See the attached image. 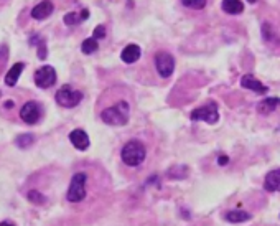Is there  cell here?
<instances>
[{"instance_id": "7a4b0ae2", "label": "cell", "mask_w": 280, "mask_h": 226, "mask_svg": "<svg viewBox=\"0 0 280 226\" xmlns=\"http://www.w3.org/2000/svg\"><path fill=\"white\" fill-rule=\"evenodd\" d=\"M145 147L140 140H129L124 147H122L121 159L125 165L129 167H139L142 162L145 160Z\"/></svg>"}, {"instance_id": "30bf717a", "label": "cell", "mask_w": 280, "mask_h": 226, "mask_svg": "<svg viewBox=\"0 0 280 226\" xmlns=\"http://www.w3.org/2000/svg\"><path fill=\"white\" fill-rule=\"evenodd\" d=\"M55 10V5L51 0H43V2H40L38 5L33 7L31 10V17L35 18V20H45V18H48L51 13Z\"/></svg>"}, {"instance_id": "f1b7e54d", "label": "cell", "mask_w": 280, "mask_h": 226, "mask_svg": "<svg viewBox=\"0 0 280 226\" xmlns=\"http://www.w3.org/2000/svg\"><path fill=\"white\" fill-rule=\"evenodd\" d=\"M248 2H249V3H255L257 0H248Z\"/></svg>"}, {"instance_id": "ac0fdd59", "label": "cell", "mask_w": 280, "mask_h": 226, "mask_svg": "<svg viewBox=\"0 0 280 226\" xmlns=\"http://www.w3.org/2000/svg\"><path fill=\"white\" fill-rule=\"evenodd\" d=\"M23 69H25V63H15L10 69H8V73L5 76V84H7V86H15Z\"/></svg>"}, {"instance_id": "5b68a950", "label": "cell", "mask_w": 280, "mask_h": 226, "mask_svg": "<svg viewBox=\"0 0 280 226\" xmlns=\"http://www.w3.org/2000/svg\"><path fill=\"white\" fill-rule=\"evenodd\" d=\"M191 121L198 122V121H203L206 124H216L218 119H219V111H218V104L216 102H208V104H203L196 107V109L191 111Z\"/></svg>"}, {"instance_id": "2e32d148", "label": "cell", "mask_w": 280, "mask_h": 226, "mask_svg": "<svg viewBox=\"0 0 280 226\" xmlns=\"http://www.w3.org/2000/svg\"><path fill=\"white\" fill-rule=\"evenodd\" d=\"M222 10L229 15H239V13L244 12V3L243 0H222L221 3Z\"/></svg>"}, {"instance_id": "9a60e30c", "label": "cell", "mask_w": 280, "mask_h": 226, "mask_svg": "<svg viewBox=\"0 0 280 226\" xmlns=\"http://www.w3.org/2000/svg\"><path fill=\"white\" fill-rule=\"evenodd\" d=\"M280 106V99L279 97H265L264 101H260L257 104V112L262 116H267L270 112H274L277 107Z\"/></svg>"}, {"instance_id": "7402d4cb", "label": "cell", "mask_w": 280, "mask_h": 226, "mask_svg": "<svg viewBox=\"0 0 280 226\" xmlns=\"http://www.w3.org/2000/svg\"><path fill=\"white\" fill-rule=\"evenodd\" d=\"M182 3L188 8H194V10H203L206 7V0H182Z\"/></svg>"}, {"instance_id": "4fadbf2b", "label": "cell", "mask_w": 280, "mask_h": 226, "mask_svg": "<svg viewBox=\"0 0 280 226\" xmlns=\"http://www.w3.org/2000/svg\"><path fill=\"white\" fill-rule=\"evenodd\" d=\"M140 55H142L140 46L130 43V45H127L124 50H122L121 58H122V61H124V63H129L130 65V63H135V61L140 58Z\"/></svg>"}, {"instance_id": "3957f363", "label": "cell", "mask_w": 280, "mask_h": 226, "mask_svg": "<svg viewBox=\"0 0 280 226\" xmlns=\"http://www.w3.org/2000/svg\"><path fill=\"white\" fill-rule=\"evenodd\" d=\"M86 182H88L86 173L83 172L74 173L73 178H71L68 193H66L68 201H71V203H79V201L86 198Z\"/></svg>"}, {"instance_id": "44dd1931", "label": "cell", "mask_w": 280, "mask_h": 226, "mask_svg": "<svg viewBox=\"0 0 280 226\" xmlns=\"http://www.w3.org/2000/svg\"><path fill=\"white\" fill-rule=\"evenodd\" d=\"M15 144H17V147L27 149V147H30L31 144H35V135L33 134H22L15 139Z\"/></svg>"}, {"instance_id": "8992f818", "label": "cell", "mask_w": 280, "mask_h": 226, "mask_svg": "<svg viewBox=\"0 0 280 226\" xmlns=\"http://www.w3.org/2000/svg\"><path fill=\"white\" fill-rule=\"evenodd\" d=\"M155 68L160 78H170L175 71V58L167 51H158L155 55Z\"/></svg>"}, {"instance_id": "5bb4252c", "label": "cell", "mask_w": 280, "mask_h": 226, "mask_svg": "<svg viewBox=\"0 0 280 226\" xmlns=\"http://www.w3.org/2000/svg\"><path fill=\"white\" fill-rule=\"evenodd\" d=\"M89 18V10L88 8H83L81 12H69V13H66L64 15V23L68 27H74V25H79L81 22L84 20H88Z\"/></svg>"}, {"instance_id": "e0dca14e", "label": "cell", "mask_w": 280, "mask_h": 226, "mask_svg": "<svg viewBox=\"0 0 280 226\" xmlns=\"http://www.w3.org/2000/svg\"><path fill=\"white\" fill-rule=\"evenodd\" d=\"M224 218L226 221H229V223H244V221H249L252 218V215L244 210H231L224 215Z\"/></svg>"}, {"instance_id": "52a82bcc", "label": "cell", "mask_w": 280, "mask_h": 226, "mask_svg": "<svg viewBox=\"0 0 280 226\" xmlns=\"http://www.w3.org/2000/svg\"><path fill=\"white\" fill-rule=\"evenodd\" d=\"M56 83V71L53 66L45 65L35 71V84L41 89H48Z\"/></svg>"}, {"instance_id": "9c48e42d", "label": "cell", "mask_w": 280, "mask_h": 226, "mask_svg": "<svg viewBox=\"0 0 280 226\" xmlns=\"http://www.w3.org/2000/svg\"><path fill=\"white\" fill-rule=\"evenodd\" d=\"M241 86L249 89V91L257 93V94H265L269 91V88L264 86V84L260 83L257 78H254L252 74H244V76L241 78Z\"/></svg>"}, {"instance_id": "603a6c76", "label": "cell", "mask_w": 280, "mask_h": 226, "mask_svg": "<svg viewBox=\"0 0 280 226\" xmlns=\"http://www.w3.org/2000/svg\"><path fill=\"white\" fill-rule=\"evenodd\" d=\"M28 200L31 201V203H35V205H43L45 201H46V198L43 195H41L40 192H36V190H31V192H28Z\"/></svg>"}, {"instance_id": "cb8c5ba5", "label": "cell", "mask_w": 280, "mask_h": 226, "mask_svg": "<svg viewBox=\"0 0 280 226\" xmlns=\"http://www.w3.org/2000/svg\"><path fill=\"white\" fill-rule=\"evenodd\" d=\"M8 61V46L7 45H2L0 46V74L5 69V65Z\"/></svg>"}, {"instance_id": "ba28073f", "label": "cell", "mask_w": 280, "mask_h": 226, "mask_svg": "<svg viewBox=\"0 0 280 226\" xmlns=\"http://www.w3.org/2000/svg\"><path fill=\"white\" fill-rule=\"evenodd\" d=\"M20 117L23 122H27L28 126H33L40 121L41 117V109H40V104L35 101H28L27 104H23L22 111H20Z\"/></svg>"}, {"instance_id": "83f0119b", "label": "cell", "mask_w": 280, "mask_h": 226, "mask_svg": "<svg viewBox=\"0 0 280 226\" xmlns=\"http://www.w3.org/2000/svg\"><path fill=\"white\" fill-rule=\"evenodd\" d=\"M3 106H5V107H13V101H7Z\"/></svg>"}, {"instance_id": "277c9868", "label": "cell", "mask_w": 280, "mask_h": 226, "mask_svg": "<svg viewBox=\"0 0 280 226\" xmlns=\"http://www.w3.org/2000/svg\"><path fill=\"white\" fill-rule=\"evenodd\" d=\"M55 99L60 106L71 109V107H76L83 101V93L74 89L73 86H69V84H64V86H61L60 91L56 93Z\"/></svg>"}, {"instance_id": "6da1fadb", "label": "cell", "mask_w": 280, "mask_h": 226, "mask_svg": "<svg viewBox=\"0 0 280 226\" xmlns=\"http://www.w3.org/2000/svg\"><path fill=\"white\" fill-rule=\"evenodd\" d=\"M130 116V107L129 102L121 101L117 104H114L107 109H104L101 112V119L102 122H106L109 126H125L129 122Z\"/></svg>"}, {"instance_id": "8fae6325", "label": "cell", "mask_w": 280, "mask_h": 226, "mask_svg": "<svg viewBox=\"0 0 280 226\" xmlns=\"http://www.w3.org/2000/svg\"><path fill=\"white\" fill-rule=\"evenodd\" d=\"M69 140L78 150H86L89 147V135L83 129H74L69 132Z\"/></svg>"}, {"instance_id": "484cf974", "label": "cell", "mask_w": 280, "mask_h": 226, "mask_svg": "<svg viewBox=\"0 0 280 226\" xmlns=\"http://www.w3.org/2000/svg\"><path fill=\"white\" fill-rule=\"evenodd\" d=\"M93 36L96 40H102V38H106V27L104 25H97L96 28H94V33Z\"/></svg>"}, {"instance_id": "d4e9b609", "label": "cell", "mask_w": 280, "mask_h": 226, "mask_svg": "<svg viewBox=\"0 0 280 226\" xmlns=\"http://www.w3.org/2000/svg\"><path fill=\"white\" fill-rule=\"evenodd\" d=\"M262 36H264V40H267V41H270L274 38L272 25H270V23H264V25H262Z\"/></svg>"}, {"instance_id": "ffe728a7", "label": "cell", "mask_w": 280, "mask_h": 226, "mask_svg": "<svg viewBox=\"0 0 280 226\" xmlns=\"http://www.w3.org/2000/svg\"><path fill=\"white\" fill-rule=\"evenodd\" d=\"M97 50H99V43H97V40L94 38V36H91V38H86L83 41L81 51L84 55H93V53H96Z\"/></svg>"}, {"instance_id": "d6986e66", "label": "cell", "mask_w": 280, "mask_h": 226, "mask_svg": "<svg viewBox=\"0 0 280 226\" xmlns=\"http://www.w3.org/2000/svg\"><path fill=\"white\" fill-rule=\"evenodd\" d=\"M30 43L35 45L38 48V58L45 60L46 58V41H45V38H41L40 35H35L30 38Z\"/></svg>"}, {"instance_id": "7c38bea8", "label": "cell", "mask_w": 280, "mask_h": 226, "mask_svg": "<svg viewBox=\"0 0 280 226\" xmlns=\"http://www.w3.org/2000/svg\"><path fill=\"white\" fill-rule=\"evenodd\" d=\"M264 188L267 192H280V168L270 170L267 175H265Z\"/></svg>"}, {"instance_id": "4316f807", "label": "cell", "mask_w": 280, "mask_h": 226, "mask_svg": "<svg viewBox=\"0 0 280 226\" xmlns=\"http://www.w3.org/2000/svg\"><path fill=\"white\" fill-rule=\"evenodd\" d=\"M227 162H229V157H227V155H219V159H218V163H219V165H226Z\"/></svg>"}]
</instances>
